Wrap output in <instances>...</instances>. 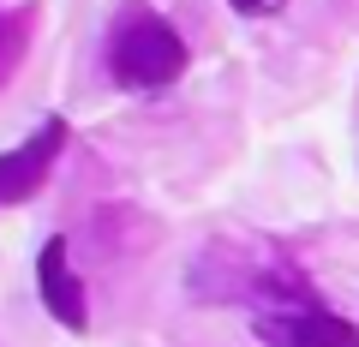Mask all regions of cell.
Masks as SVG:
<instances>
[{
    "label": "cell",
    "mask_w": 359,
    "mask_h": 347,
    "mask_svg": "<svg viewBox=\"0 0 359 347\" xmlns=\"http://www.w3.org/2000/svg\"><path fill=\"white\" fill-rule=\"evenodd\" d=\"M108 72L120 90H162L186 72V36L162 13H126L108 36Z\"/></svg>",
    "instance_id": "obj_1"
},
{
    "label": "cell",
    "mask_w": 359,
    "mask_h": 347,
    "mask_svg": "<svg viewBox=\"0 0 359 347\" xmlns=\"http://www.w3.org/2000/svg\"><path fill=\"white\" fill-rule=\"evenodd\" d=\"M60 150H66V120H48L36 138H25L18 150L0 156V204H25V198H36L42 180H48V168L60 162Z\"/></svg>",
    "instance_id": "obj_2"
},
{
    "label": "cell",
    "mask_w": 359,
    "mask_h": 347,
    "mask_svg": "<svg viewBox=\"0 0 359 347\" xmlns=\"http://www.w3.org/2000/svg\"><path fill=\"white\" fill-rule=\"evenodd\" d=\"M36 287H42V306H48L54 323H66L72 335L90 329V306H84V282L72 275V257H66V240H48L36 257Z\"/></svg>",
    "instance_id": "obj_3"
},
{
    "label": "cell",
    "mask_w": 359,
    "mask_h": 347,
    "mask_svg": "<svg viewBox=\"0 0 359 347\" xmlns=\"http://www.w3.org/2000/svg\"><path fill=\"white\" fill-rule=\"evenodd\" d=\"M276 347H359V329L347 318H335L330 306H311L287 323V335Z\"/></svg>",
    "instance_id": "obj_4"
},
{
    "label": "cell",
    "mask_w": 359,
    "mask_h": 347,
    "mask_svg": "<svg viewBox=\"0 0 359 347\" xmlns=\"http://www.w3.org/2000/svg\"><path fill=\"white\" fill-rule=\"evenodd\" d=\"M233 6H240V13H276L282 0H233Z\"/></svg>",
    "instance_id": "obj_5"
},
{
    "label": "cell",
    "mask_w": 359,
    "mask_h": 347,
    "mask_svg": "<svg viewBox=\"0 0 359 347\" xmlns=\"http://www.w3.org/2000/svg\"><path fill=\"white\" fill-rule=\"evenodd\" d=\"M6 48H13V30H6V18H0V60H6Z\"/></svg>",
    "instance_id": "obj_6"
}]
</instances>
